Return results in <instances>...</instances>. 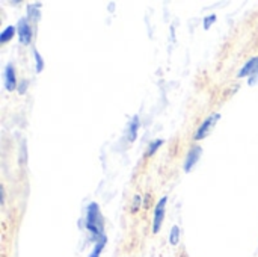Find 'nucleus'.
<instances>
[{
	"mask_svg": "<svg viewBox=\"0 0 258 257\" xmlns=\"http://www.w3.org/2000/svg\"><path fill=\"white\" fill-rule=\"evenodd\" d=\"M85 227L91 233V239L95 242L98 238L104 235V220L100 212V208L97 203H91L86 209V220Z\"/></svg>",
	"mask_w": 258,
	"mask_h": 257,
	"instance_id": "1",
	"label": "nucleus"
},
{
	"mask_svg": "<svg viewBox=\"0 0 258 257\" xmlns=\"http://www.w3.org/2000/svg\"><path fill=\"white\" fill-rule=\"evenodd\" d=\"M166 197H162L154 209V218H153V233H159L165 220V212H166Z\"/></svg>",
	"mask_w": 258,
	"mask_h": 257,
	"instance_id": "2",
	"label": "nucleus"
},
{
	"mask_svg": "<svg viewBox=\"0 0 258 257\" xmlns=\"http://www.w3.org/2000/svg\"><path fill=\"white\" fill-rule=\"evenodd\" d=\"M219 120H221V115H219V114H212L210 117H207V118L203 121V124L198 127V130H197V133H195V141L204 139V138L210 133L212 127H213Z\"/></svg>",
	"mask_w": 258,
	"mask_h": 257,
	"instance_id": "3",
	"label": "nucleus"
},
{
	"mask_svg": "<svg viewBox=\"0 0 258 257\" xmlns=\"http://www.w3.org/2000/svg\"><path fill=\"white\" fill-rule=\"evenodd\" d=\"M29 18H21L17 24V33H18V39L21 44H30L32 41V36H33V32H32V27L27 21Z\"/></svg>",
	"mask_w": 258,
	"mask_h": 257,
	"instance_id": "4",
	"label": "nucleus"
},
{
	"mask_svg": "<svg viewBox=\"0 0 258 257\" xmlns=\"http://www.w3.org/2000/svg\"><path fill=\"white\" fill-rule=\"evenodd\" d=\"M201 156H203V148H201L200 145H194V147L187 151V156H186V159H184V165H183L184 171L189 173V171L198 164V161L201 159Z\"/></svg>",
	"mask_w": 258,
	"mask_h": 257,
	"instance_id": "5",
	"label": "nucleus"
},
{
	"mask_svg": "<svg viewBox=\"0 0 258 257\" xmlns=\"http://www.w3.org/2000/svg\"><path fill=\"white\" fill-rule=\"evenodd\" d=\"M3 77H5V88L8 91H14L17 89V76H15V70L12 64H8L5 71H3Z\"/></svg>",
	"mask_w": 258,
	"mask_h": 257,
	"instance_id": "6",
	"label": "nucleus"
},
{
	"mask_svg": "<svg viewBox=\"0 0 258 257\" xmlns=\"http://www.w3.org/2000/svg\"><path fill=\"white\" fill-rule=\"evenodd\" d=\"M258 71V56L255 58H251L245 65H243V68L239 71V77H245V76H254L255 73Z\"/></svg>",
	"mask_w": 258,
	"mask_h": 257,
	"instance_id": "7",
	"label": "nucleus"
},
{
	"mask_svg": "<svg viewBox=\"0 0 258 257\" xmlns=\"http://www.w3.org/2000/svg\"><path fill=\"white\" fill-rule=\"evenodd\" d=\"M106 244H107V238H106V235H103L101 238H98V239L94 242V248H92V251H91L89 257L101 256V253H103V250H104Z\"/></svg>",
	"mask_w": 258,
	"mask_h": 257,
	"instance_id": "8",
	"label": "nucleus"
},
{
	"mask_svg": "<svg viewBox=\"0 0 258 257\" xmlns=\"http://www.w3.org/2000/svg\"><path fill=\"white\" fill-rule=\"evenodd\" d=\"M17 33V26H8L2 33H0V42L5 44L12 39V36Z\"/></svg>",
	"mask_w": 258,
	"mask_h": 257,
	"instance_id": "9",
	"label": "nucleus"
},
{
	"mask_svg": "<svg viewBox=\"0 0 258 257\" xmlns=\"http://www.w3.org/2000/svg\"><path fill=\"white\" fill-rule=\"evenodd\" d=\"M138 129H139V117H133L128 126V141H135L138 136Z\"/></svg>",
	"mask_w": 258,
	"mask_h": 257,
	"instance_id": "10",
	"label": "nucleus"
},
{
	"mask_svg": "<svg viewBox=\"0 0 258 257\" xmlns=\"http://www.w3.org/2000/svg\"><path fill=\"white\" fill-rule=\"evenodd\" d=\"M180 238H181L180 227H178V226H174V227L171 229V233H169V242H171V245H178Z\"/></svg>",
	"mask_w": 258,
	"mask_h": 257,
	"instance_id": "11",
	"label": "nucleus"
},
{
	"mask_svg": "<svg viewBox=\"0 0 258 257\" xmlns=\"http://www.w3.org/2000/svg\"><path fill=\"white\" fill-rule=\"evenodd\" d=\"M39 5H36V6H33V5H29L27 6V18H32L33 21H38L39 20V8H38Z\"/></svg>",
	"mask_w": 258,
	"mask_h": 257,
	"instance_id": "12",
	"label": "nucleus"
},
{
	"mask_svg": "<svg viewBox=\"0 0 258 257\" xmlns=\"http://www.w3.org/2000/svg\"><path fill=\"white\" fill-rule=\"evenodd\" d=\"M162 144H163V139H156V141H153V142L150 144L148 150H147V155H148V156H153V155L162 147Z\"/></svg>",
	"mask_w": 258,
	"mask_h": 257,
	"instance_id": "13",
	"label": "nucleus"
},
{
	"mask_svg": "<svg viewBox=\"0 0 258 257\" xmlns=\"http://www.w3.org/2000/svg\"><path fill=\"white\" fill-rule=\"evenodd\" d=\"M33 56H35V62H36V73H41L44 70V59L38 50H33Z\"/></svg>",
	"mask_w": 258,
	"mask_h": 257,
	"instance_id": "14",
	"label": "nucleus"
},
{
	"mask_svg": "<svg viewBox=\"0 0 258 257\" xmlns=\"http://www.w3.org/2000/svg\"><path fill=\"white\" fill-rule=\"evenodd\" d=\"M215 21H216V15H213V14H212V15L206 17V18H204V29H210V27H212V24H213Z\"/></svg>",
	"mask_w": 258,
	"mask_h": 257,
	"instance_id": "15",
	"label": "nucleus"
},
{
	"mask_svg": "<svg viewBox=\"0 0 258 257\" xmlns=\"http://www.w3.org/2000/svg\"><path fill=\"white\" fill-rule=\"evenodd\" d=\"M26 88H27V82L21 83V86H18L17 89H18V92H20V94H24V92H26Z\"/></svg>",
	"mask_w": 258,
	"mask_h": 257,
	"instance_id": "16",
	"label": "nucleus"
},
{
	"mask_svg": "<svg viewBox=\"0 0 258 257\" xmlns=\"http://www.w3.org/2000/svg\"><path fill=\"white\" fill-rule=\"evenodd\" d=\"M257 82H258V71L255 73V74H254V76H251V80H249L248 83L252 86V85H254V83H257Z\"/></svg>",
	"mask_w": 258,
	"mask_h": 257,
	"instance_id": "17",
	"label": "nucleus"
}]
</instances>
